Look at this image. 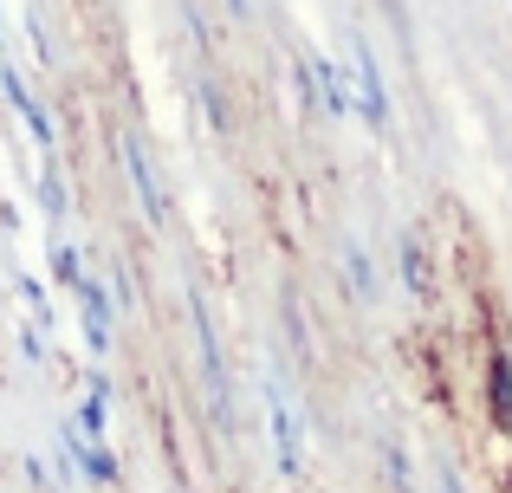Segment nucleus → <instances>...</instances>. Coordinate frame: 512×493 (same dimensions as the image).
Masks as SVG:
<instances>
[{"label":"nucleus","mask_w":512,"mask_h":493,"mask_svg":"<svg viewBox=\"0 0 512 493\" xmlns=\"http://www.w3.org/2000/svg\"><path fill=\"white\" fill-rule=\"evenodd\" d=\"M350 59H357V91H350V104L363 111V124L383 130V124H389V104H383V78H376V59H370L363 46L350 52Z\"/></svg>","instance_id":"f257e3e1"},{"label":"nucleus","mask_w":512,"mask_h":493,"mask_svg":"<svg viewBox=\"0 0 512 493\" xmlns=\"http://www.w3.org/2000/svg\"><path fill=\"white\" fill-rule=\"evenodd\" d=\"M266 409H273V448H279V468L299 474V429H292V403L273 390V403H266Z\"/></svg>","instance_id":"f03ea898"},{"label":"nucleus","mask_w":512,"mask_h":493,"mask_svg":"<svg viewBox=\"0 0 512 493\" xmlns=\"http://www.w3.org/2000/svg\"><path fill=\"white\" fill-rule=\"evenodd\" d=\"M124 169H130V182H137V195H143V208H150V221H163V215H169V202H163V189H156L150 163L137 156V143H124Z\"/></svg>","instance_id":"7ed1b4c3"},{"label":"nucleus","mask_w":512,"mask_h":493,"mask_svg":"<svg viewBox=\"0 0 512 493\" xmlns=\"http://www.w3.org/2000/svg\"><path fill=\"white\" fill-rule=\"evenodd\" d=\"M78 299H85V331H91V344H111V305H104L98 279H78Z\"/></svg>","instance_id":"20e7f679"},{"label":"nucleus","mask_w":512,"mask_h":493,"mask_svg":"<svg viewBox=\"0 0 512 493\" xmlns=\"http://www.w3.org/2000/svg\"><path fill=\"white\" fill-rule=\"evenodd\" d=\"M493 416L512 422V357H493Z\"/></svg>","instance_id":"39448f33"},{"label":"nucleus","mask_w":512,"mask_h":493,"mask_svg":"<svg viewBox=\"0 0 512 493\" xmlns=\"http://www.w3.org/2000/svg\"><path fill=\"white\" fill-rule=\"evenodd\" d=\"M78 468H85V474H91V481H98V487H111V481H117V461H111V455H104V448H98V442H91V448H85V442H78Z\"/></svg>","instance_id":"423d86ee"},{"label":"nucleus","mask_w":512,"mask_h":493,"mask_svg":"<svg viewBox=\"0 0 512 493\" xmlns=\"http://www.w3.org/2000/svg\"><path fill=\"white\" fill-rule=\"evenodd\" d=\"M78 422H85L91 442H98V429H104V383H91V396H85V409H78Z\"/></svg>","instance_id":"0eeeda50"},{"label":"nucleus","mask_w":512,"mask_h":493,"mask_svg":"<svg viewBox=\"0 0 512 493\" xmlns=\"http://www.w3.org/2000/svg\"><path fill=\"white\" fill-rule=\"evenodd\" d=\"M344 273H350V286H357V299H370V260H363L357 247L344 253Z\"/></svg>","instance_id":"6e6552de"},{"label":"nucleus","mask_w":512,"mask_h":493,"mask_svg":"<svg viewBox=\"0 0 512 493\" xmlns=\"http://www.w3.org/2000/svg\"><path fill=\"white\" fill-rule=\"evenodd\" d=\"M402 273H409V286H415V292H428V273H422V247H415V241L402 247Z\"/></svg>","instance_id":"1a4fd4ad"},{"label":"nucleus","mask_w":512,"mask_h":493,"mask_svg":"<svg viewBox=\"0 0 512 493\" xmlns=\"http://www.w3.org/2000/svg\"><path fill=\"white\" fill-rule=\"evenodd\" d=\"M59 279H72V286L85 279V273H78V253H72V247H59Z\"/></svg>","instance_id":"9d476101"},{"label":"nucleus","mask_w":512,"mask_h":493,"mask_svg":"<svg viewBox=\"0 0 512 493\" xmlns=\"http://www.w3.org/2000/svg\"><path fill=\"white\" fill-rule=\"evenodd\" d=\"M227 7H234V13H247V0H227Z\"/></svg>","instance_id":"9b49d317"}]
</instances>
